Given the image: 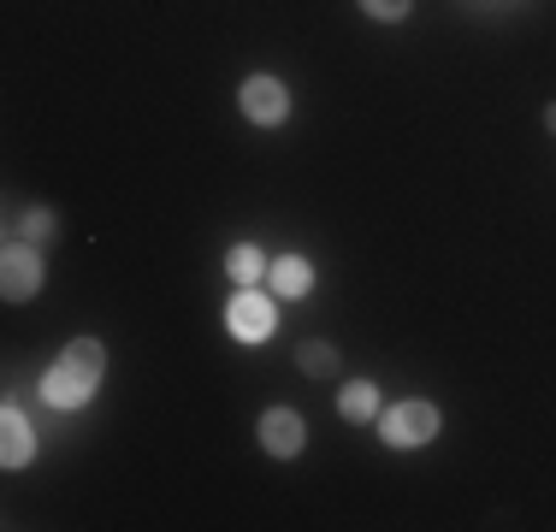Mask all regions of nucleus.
I'll return each instance as SVG.
<instances>
[{"mask_svg":"<svg viewBox=\"0 0 556 532\" xmlns=\"http://www.w3.org/2000/svg\"><path fill=\"white\" fill-rule=\"evenodd\" d=\"M374 426H379V438H386L391 449H420V444H432V438H439L444 415L427 403V396H403V403L379 408Z\"/></svg>","mask_w":556,"mask_h":532,"instance_id":"obj_1","label":"nucleus"},{"mask_svg":"<svg viewBox=\"0 0 556 532\" xmlns=\"http://www.w3.org/2000/svg\"><path fill=\"white\" fill-rule=\"evenodd\" d=\"M48 284V266H42V249L24 243V237H12L7 255H0V296L18 308V302H36Z\"/></svg>","mask_w":556,"mask_h":532,"instance_id":"obj_2","label":"nucleus"},{"mask_svg":"<svg viewBox=\"0 0 556 532\" xmlns=\"http://www.w3.org/2000/svg\"><path fill=\"white\" fill-rule=\"evenodd\" d=\"M225 331H231L237 343H267L273 331H278V296L243 284L231 302H225Z\"/></svg>","mask_w":556,"mask_h":532,"instance_id":"obj_3","label":"nucleus"},{"mask_svg":"<svg viewBox=\"0 0 556 532\" xmlns=\"http://www.w3.org/2000/svg\"><path fill=\"white\" fill-rule=\"evenodd\" d=\"M237 106H243V118H249V125H261V130L285 125V118H290V89H285V77H273V72L243 77Z\"/></svg>","mask_w":556,"mask_h":532,"instance_id":"obj_4","label":"nucleus"},{"mask_svg":"<svg viewBox=\"0 0 556 532\" xmlns=\"http://www.w3.org/2000/svg\"><path fill=\"white\" fill-rule=\"evenodd\" d=\"M255 438H261V449H267L273 461H290V456H302V444H308V426H302L296 408H261V420H255Z\"/></svg>","mask_w":556,"mask_h":532,"instance_id":"obj_5","label":"nucleus"},{"mask_svg":"<svg viewBox=\"0 0 556 532\" xmlns=\"http://www.w3.org/2000/svg\"><path fill=\"white\" fill-rule=\"evenodd\" d=\"M96 384H101V379L77 372L72 362H54V367L42 372V403H48V408H60V415H72V408H84L89 396H96Z\"/></svg>","mask_w":556,"mask_h":532,"instance_id":"obj_6","label":"nucleus"},{"mask_svg":"<svg viewBox=\"0 0 556 532\" xmlns=\"http://www.w3.org/2000/svg\"><path fill=\"white\" fill-rule=\"evenodd\" d=\"M36 461V432L18 408H0V468H30Z\"/></svg>","mask_w":556,"mask_h":532,"instance_id":"obj_7","label":"nucleus"},{"mask_svg":"<svg viewBox=\"0 0 556 532\" xmlns=\"http://www.w3.org/2000/svg\"><path fill=\"white\" fill-rule=\"evenodd\" d=\"M267 284H273V296L278 302H302L314 290V261L308 255H278L267 266Z\"/></svg>","mask_w":556,"mask_h":532,"instance_id":"obj_8","label":"nucleus"},{"mask_svg":"<svg viewBox=\"0 0 556 532\" xmlns=\"http://www.w3.org/2000/svg\"><path fill=\"white\" fill-rule=\"evenodd\" d=\"M338 415L355 420V426H374V420H379V391H374V379H343V384H338Z\"/></svg>","mask_w":556,"mask_h":532,"instance_id":"obj_9","label":"nucleus"},{"mask_svg":"<svg viewBox=\"0 0 556 532\" xmlns=\"http://www.w3.org/2000/svg\"><path fill=\"white\" fill-rule=\"evenodd\" d=\"M267 266H273V261L261 255L255 243H237L231 255H225V278H231L237 290H243V284H267Z\"/></svg>","mask_w":556,"mask_h":532,"instance_id":"obj_10","label":"nucleus"},{"mask_svg":"<svg viewBox=\"0 0 556 532\" xmlns=\"http://www.w3.org/2000/svg\"><path fill=\"white\" fill-rule=\"evenodd\" d=\"M296 367L308 372V379H338V372H343V355L332 350V343L308 338V343H296Z\"/></svg>","mask_w":556,"mask_h":532,"instance_id":"obj_11","label":"nucleus"},{"mask_svg":"<svg viewBox=\"0 0 556 532\" xmlns=\"http://www.w3.org/2000/svg\"><path fill=\"white\" fill-rule=\"evenodd\" d=\"M60 362H72L77 372L101 379V372H108V343H101V338H72V343L60 350Z\"/></svg>","mask_w":556,"mask_h":532,"instance_id":"obj_12","label":"nucleus"},{"mask_svg":"<svg viewBox=\"0 0 556 532\" xmlns=\"http://www.w3.org/2000/svg\"><path fill=\"white\" fill-rule=\"evenodd\" d=\"M54 231H60V213H54V207H24V219H18V237H24V243L48 249V243H54Z\"/></svg>","mask_w":556,"mask_h":532,"instance_id":"obj_13","label":"nucleus"},{"mask_svg":"<svg viewBox=\"0 0 556 532\" xmlns=\"http://www.w3.org/2000/svg\"><path fill=\"white\" fill-rule=\"evenodd\" d=\"M362 12L379 18V24H403L408 12H415V0H362Z\"/></svg>","mask_w":556,"mask_h":532,"instance_id":"obj_14","label":"nucleus"},{"mask_svg":"<svg viewBox=\"0 0 556 532\" xmlns=\"http://www.w3.org/2000/svg\"><path fill=\"white\" fill-rule=\"evenodd\" d=\"M545 130H551V137H556V101L545 106Z\"/></svg>","mask_w":556,"mask_h":532,"instance_id":"obj_15","label":"nucleus"}]
</instances>
